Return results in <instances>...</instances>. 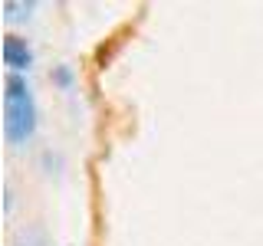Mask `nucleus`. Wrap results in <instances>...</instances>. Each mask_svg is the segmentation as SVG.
<instances>
[{"instance_id":"2","label":"nucleus","mask_w":263,"mask_h":246,"mask_svg":"<svg viewBox=\"0 0 263 246\" xmlns=\"http://www.w3.org/2000/svg\"><path fill=\"white\" fill-rule=\"evenodd\" d=\"M4 63L10 66L13 72L27 69V66L33 63V49L27 46V39H20V36H7V39H4Z\"/></svg>"},{"instance_id":"1","label":"nucleus","mask_w":263,"mask_h":246,"mask_svg":"<svg viewBox=\"0 0 263 246\" xmlns=\"http://www.w3.org/2000/svg\"><path fill=\"white\" fill-rule=\"evenodd\" d=\"M36 128V109H33V95L16 72L4 79V131L13 145H23Z\"/></svg>"}]
</instances>
